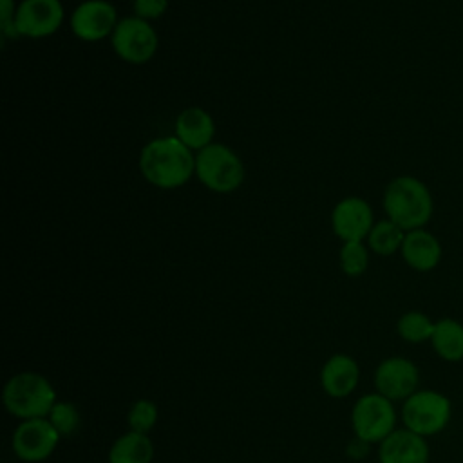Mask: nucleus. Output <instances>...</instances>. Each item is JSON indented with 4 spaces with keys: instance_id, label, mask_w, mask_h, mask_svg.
I'll return each instance as SVG.
<instances>
[{
    "instance_id": "obj_1",
    "label": "nucleus",
    "mask_w": 463,
    "mask_h": 463,
    "mask_svg": "<svg viewBox=\"0 0 463 463\" xmlns=\"http://www.w3.org/2000/svg\"><path fill=\"white\" fill-rule=\"evenodd\" d=\"M139 172L152 186L174 190L195 175V156L175 136L156 137L139 154Z\"/></svg>"
},
{
    "instance_id": "obj_2",
    "label": "nucleus",
    "mask_w": 463,
    "mask_h": 463,
    "mask_svg": "<svg viewBox=\"0 0 463 463\" xmlns=\"http://www.w3.org/2000/svg\"><path fill=\"white\" fill-rule=\"evenodd\" d=\"M432 197L429 188L412 175L394 177L383 192V210L387 219L403 232L418 230L432 215Z\"/></svg>"
},
{
    "instance_id": "obj_3",
    "label": "nucleus",
    "mask_w": 463,
    "mask_h": 463,
    "mask_svg": "<svg viewBox=\"0 0 463 463\" xmlns=\"http://www.w3.org/2000/svg\"><path fill=\"white\" fill-rule=\"evenodd\" d=\"M5 411L20 420L47 418L58 402L52 383L40 373L22 371L13 374L2 391Z\"/></svg>"
},
{
    "instance_id": "obj_4",
    "label": "nucleus",
    "mask_w": 463,
    "mask_h": 463,
    "mask_svg": "<svg viewBox=\"0 0 463 463\" xmlns=\"http://www.w3.org/2000/svg\"><path fill=\"white\" fill-rule=\"evenodd\" d=\"M195 175L208 190L230 194L242 184L246 168L230 146L212 143L195 154Z\"/></svg>"
},
{
    "instance_id": "obj_5",
    "label": "nucleus",
    "mask_w": 463,
    "mask_h": 463,
    "mask_svg": "<svg viewBox=\"0 0 463 463\" xmlns=\"http://www.w3.org/2000/svg\"><path fill=\"white\" fill-rule=\"evenodd\" d=\"M400 418L405 429L423 438H430L449 425L452 418V403L449 396L439 391L418 389L403 402Z\"/></svg>"
},
{
    "instance_id": "obj_6",
    "label": "nucleus",
    "mask_w": 463,
    "mask_h": 463,
    "mask_svg": "<svg viewBox=\"0 0 463 463\" xmlns=\"http://www.w3.org/2000/svg\"><path fill=\"white\" fill-rule=\"evenodd\" d=\"M398 414L394 402L382 396L380 392L362 394L351 409V425L358 439L373 445L382 443L391 432H394Z\"/></svg>"
},
{
    "instance_id": "obj_7",
    "label": "nucleus",
    "mask_w": 463,
    "mask_h": 463,
    "mask_svg": "<svg viewBox=\"0 0 463 463\" xmlns=\"http://www.w3.org/2000/svg\"><path fill=\"white\" fill-rule=\"evenodd\" d=\"M110 45L123 61L143 65L156 56L159 36L150 22L137 16H125L118 22L110 36Z\"/></svg>"
},
{
    "instance_id": "obj_8",
    "label": "nucleus",
    "mask_w": 463,
    "mask_h": 463,
    "mask_svg": "<svg viewBox=\"0 0 463 463\" xmlns=\"http://www.w3.org/2000/svg\"><path fill=\"white\" fill-rule=\"evenodd\" d=\"M60 434L47 418L22 420L11 438L13 452L25 463H38L47 459L60 443Z\"/></svg>"
},
{
    "instance_id": "obj_9",
    "label": "nucleus",
    "mask_w": 463,
    "mask_h": 463,
    "mask_svg": "<svg viewBox=\"0 0 463 463\" xmlns=\"http://www.w3.org/2000/svg\"><path fill=\"white\" fill-rule=\"evenodd\" d=\"M374 389L391 402H405L418 391L420 369L405 356L383 358L374 369Z\"/></svg>"
},
{
    "instance_id": "obj_10",
    "label": "nucleus",
    "mask_w": 463,
    "mask_h": 463,
    "mask_svg": "<svg viewBox=\"0 0 463 463\" xmlns=\"http://www.w3.org/2000/svg\"><path fill=\"white\" fill-rule=\"evenodd\" d=\"M63 18L60 0H22L14 13V31L25 38H45L61 27Z\"/></svg>"
},
{
    "instance_id": "obj_11",
    "label": "nucleus",
    "mask_w": 463,
    "mask_h": 463,
    "mask_svg": "<svg viewBox=\"0 0 463 463\" xmlns=\"http://www.w3.org/2000/svg\"><path fill=\"white\" fill-rule=\"evenodd\" d=\"M119 18L116 7L107 0H85L71 14V31L78 40L99 42L110 38Z\"/></svg>"
},
{
    "instance_id": "obj_12",
    "label": "nucleus",
    "mask_w": 463,
    "mask_h": 463,
    "mask_svg": "<svg viewBox=\"0 0 463 463\" xmlns=\"http://www.w3.org/2000/svg\"><path fill=\"white\" fill-rule=\"evenodd\" d=\"M331 226L335 235L342 239V242L364 241L374 226L373 210L369 203L362 197H344L333 208Z\"/></svg>"
},
{
    "instance_id": "obj_13",
    "label": "nucleus",
    "mask_w": 463,
    "mask_h": 463,
    "mask_svg": "<svg viewBox=\"0 0 463 463\" xmlns=\"http://www.w3.org/2000/svg\"><path fill=\"white\" fill-rule=\"evenodd\" d=\"M429 458L427 438L405 427L396 429L378 445L380 463H429Z\"/></svg>"
},
{
    "instance_id": "obj_14",
    "label": "nucleus",
    "mask_w": 463,
    "mask_h": 463,
    "mask_svg": "<svg viewBox=\"0 0 463 463\" xmlns=\"http://www.w3.org/2000/svg\"><path fill=\"white\" fill-rule=\"evenodd\" d=\"M360 380L358 362L344 353L329 356L320 369V385L331 398L349 396Z\"/></svg>"
},
{
    "instance_id": "obj_15",
    "label": "nucleus",
    "mask_w": 463,
    "mask_h": 463,
    "mask_svg": "<svg viewBox=\"0 0 463 463\" xmlns=\"http://www.w3.org/2000/svg\"><path fill=\"white\" fill-rule=\"evenodd\" d=\"M192 152H199L213 143L215 123L210 112L201 107L183 109L175 118V134Z\"/></svg>"
},
{
    "instance_id": "obj_16",
    "label": "nucleus",
    "mask_w": 463,
    "mask_h": 463,
    "mask_svg": "<svg viewBox=\"0 0 463 463\" xmlns=\"http://www.w3.org/2000/svg\"><path fill=\"white\" fill-rule=\"evenodd\" d=\"M400 253L409 268L416 271H430L441 260V244L430 232L418 228L405 232Z\"/></svg>"
},
{
    "instance_id": "obj_17",
    "label": "nucleus",
    "mask_w": 463,
    "mask_h": 463,
    "mask_svg": "<svg viewBox=\"0 0 463 463\" xmlns=\"http://www.w3.org/2000/svg\"><path fill=\"white\" fill-rule=\"evenodd\" d=\"M430 345L434 353L445 362L463 360V324L456 318L445 317L436 320L430 336Z\"/></svg>"
},
{
    "instance_id": "obj_18",
    "label": "nucleus",
    "mask_w": 463,
    "mask_h": 463,
    "mask_svg": "<svg viewBox=\"0 0 463 463\" xmlns=\"http://www.w3.org/2000/svg\"><path fill=\"white\" fill-rule=\"evenodd\" d=\"M154 443L148 434L128 430L121 434L109 450V463H152Z\"/></svg>"
},
{
    "instance_id": "obj_19",
    "label": "nucleus",
    "mask_w": 463,
    "mask_h": 463,
    "mask_svg": "<svg viewBox=\"0 0 463 463\" xmlns=\"http://www.w3.org/2000/svg\"><path fill=\"white\" fill-rule=\"evenodd\" d=\"M403 239H405V232L392 221L383 219L374 222V226L371 228L367 235V244L374 253L387 257L402 250Z\"/></svg>"
},
{
    "instance_id": "obj_20",
    "label": "nucleus",
    "mask_w": 463,
    "mask_h": 463,
    "mask_svg": "<svg viewBox=\"0 0 463 463\" xmlns=\"http://www.w3.org/2000/svg\"><path fill=\"white\" fill-rule=\"evenodd\" d=\"M434 320L421 311H407L396 322V333L409 344H421L430 340L434 331Z\"/></svg>"
},
{
    "instance_id": "obj_21",
    "label": "nucleus",
    "mask_w": 463,
    "mask_h": 463,
    "mask_svg": "<svg viewBox=\"0 0 463 463\" xmlns=\"http://www.w3.org/2000/svg\"><path fill=\"white\" fill-rule=\"evenodd\" d=\"M47 420L51 421L54 430L60 434V438H69L78 432L81 423V414L74 403L58 400L52 405Z\"/></svg>"
},
{
    "instance_id": "obj_22",
    "label": "nucleus",
    "mask_w": 463,
    "mask_h": 463,
    "mask_svg": "<svg viewBox=\"0 0 463 463\" xmlns=\"http://www.w3.org/2000/svg\"><path fill=\"white\" fill-rule=\"evenodd\" d=\"M157 416H159V411L152 400H146V398L136 400L127 414L128 430H134L139 434H148L154 429V425L157 423Z\"/></svg>"
},
{
    "instance_id": "obj_23",
    "label": "nucleus",
    "mask_w": 463,
    "mask_h": 463,
    "mask_svg": "<svg viewBox=\"0 0 463 463\" xmlns=\"http://www.w3.org/2000/svg\"><path fill=\"white\" fill-rule=\"evenodd\" d=\"M369 266V253L362 241L344 242L340 248V268L347 277H360Z\"/></svg>"
},
{
    "instance_id": "obj_24",
    "label": "nucleus",
    "mask_w": 463,
    "mask_h": 463,
    "mask_svg": "<svg viewBox=\"0 0 463 463\" xmlns=\"http://www.w3.org/2000/svg\"><path fill=\"white\" fill-rule=\"evenodd\" d=\"M168 9V0H134V16L143 20H156Z\"/></svg>"
},
{
    "instance_id": "obj_25",
    "label": "nucleus",
    "mask_w": 463,
    "mask_h": 463,
    "mask_svg": "<svg viewBox=\"0 0 463 463\" xmlns=\"http://www.w3.org/2000/svg\"><path fill=\"white\" fill-rule=\"evenodd\" d=\"M0 29L2 33H5V36H18L14 31V13H16V5L14 0H2L0 2Z\"/></svg>"
}]
</instances>
